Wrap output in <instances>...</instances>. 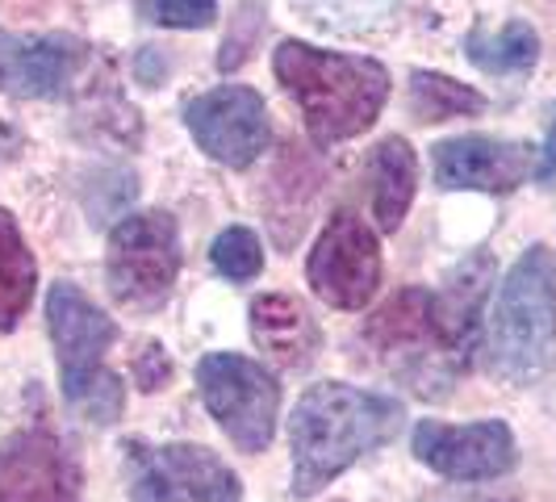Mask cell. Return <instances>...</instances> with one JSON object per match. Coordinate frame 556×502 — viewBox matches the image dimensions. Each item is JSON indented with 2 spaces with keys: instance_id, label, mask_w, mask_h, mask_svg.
<instances>
[{
  "instance_id": "1",
  "label": "cell",
  "mask_w": 556,
  "mask_h": 502,
  "mask_svg": "<svg viewBox=\"0 0 556 502\" xmlns=\"http://www.w3.org/2000/svg\"><path fill=\"white\" fill-rule=\"evenodd\" d=\"M402 427V402L386 393L356 390L348 381L309 386L289 418L293 448V494H318L364 452L390 444Z\"/></svg>"
},
{
  "instance_id": "2",
  "label": "cell",
  "mask_w": 556,
  "mask_h": 502,
  "mask_svg": "<svg viewBox=\"0 0 556 502\" xmlns=\"http://www.w3.org/2000/svg\"><path fill=\"white\" fill-rule=\"evenodd\" d=\"M273 72L302 105L309 139L318 147L364 135L390 101V72L368 55H343L285 38L273 55Z\"/></svg>"
},
{
  "instance_id": "3",
  "label": "cell",
  "mask_w": 556,
  "mask_h": 502,
  "mask_svg": "<svg viewBox=\"0 0 556 502\" xmlns=\"http://www.w3.org/2000/svg\"><path fill=\"white\" fill-rule=\"evenodd\" d=\"M556 348V260L544 243L528 248L498 285L490 310V368L502 381H535Z\"/></svg>"
},
{
  "instance_id": "4",
  "label": "cell",
  "mask_w": 556,
  "mask_h": 502,
  "mask_svg": "<svg viewBox=\"0 0 556 502\" xmlns=\"http://www.w3.org/2000/svg\"><path fill=\"white\" fill-rule=\"evenodd\" d=\"M47 327L59 356V381L72 411L88 423H113L122 415V377L105 368V352L117 343V323L97 302H88L76 285L59 280L47 293Z\"/></svg>"
},
{
  "instance_id": "5",
  "label": "cell",
  "mask_w": 556,
  "mask_h": 502,
  "mask_svg": "<svg viewBox=\"0 0 556 502\" xmlns=\"http://www.w3.org/2000/svg\"><path fill=\"white\" fill-rule=\"evenodd\" d=\"M364 348L418 398H447L456 377L469 373V356L447 339L435 318L431 289H418V285L393 293L364 323Z\"/></svg>"
},
{
  "instance_id": "6",
  "label": "cell",
  "mask_w": 556,
  "mask_h": 502,
  "mask_svg": "<svg viewBox=\"0 0 556 502\" xmlns=\"http://www.w3.org/2000/svg\"><path fill=\"white\" fill-rule=\"evenodd\" d=\"M180 277V230L164 210L126 214L113 226L105 280L113 302L135 310H155L167 302L172 285Z\"/></svg>"
},
{
  "instance_id": "7",
  "label": "cell",
  "mask_w": 556,
  "mask_h": 502,
  "mask_svg": "<svg viewBox=\"0 0 556 502\" xmlns=\"http://www.w3.org/2000/svg\"><path fill=\"white\" fill-rule=\"evenodd\" d=\"M197 386L226 436L243 452H264L277 436L280 386L264 364L239 352H210L197 364Z\"/></svg>"
},
{
  "instance_id": "8",
  "label": "cell",
  "mask_w": 556,
  "mask_h": 502,
  "mask_svg": "<svg viewBox=\"0 0 556 502\" xmlns=\"http://www.w3.org/2000/svg\"><path fill=\"white\" fill-rule=\"evenodd\" d=\"M126 490L135 502H239V477L201 444L126 440Z\"/></svg>"
},
{
  "instance_id": "9",
  "label": "cell",
  "mask_w": 556,
  "mask_h": 502,
  "mask_svg": "<svg viewBox=\"0 0 556 502\" xmlns=\"http://www.w3.org/2000/svg\"><path fill=\"white\" fill-rule=\"evenodd\" d=\"M306 280L327 306L364 310L381 285V248L372 226L352 210H339L309 251Z\"/></svg>"
},
{
  "instance_id": "10",
  "label": "cell",
  "mask_w": 556,
  "mask_h": 502,
  "mask_svg": "<svg viewBox=\"0 0 556 502\" xmlns=\"http://www.w3.org/2000/svg\"><path fill=\"white\" fill-rule=\"evenodd\" d=\"M185 126L197 147L226 167H248L268 147V110L264 97L243 84H223L201 92L185 110Z\"/></svg>"
},
{
  "instance_id": "11",
  "label": "cell",
  "mask_w": 556,
  "mask_h": 502,
  "mask_svg": "<svg viewBox=\"0 0 556 502\" xmlns=\"http://www.w3.org/2000/svg\"><path fill=\"white\" fill-rule=\"evenodd\" d=\"M415 456L440 477L452 481H490L515 469L519 452H515V436L502 418H481V423H435L422 418L415 427Z\"/></svg>"
},
{
  "instance_id": "12",
  "label": "cell",
  "mask_w": 556,
  "mask_h": 502,
  "mask_svg": "<svg viewBox=\"0 0 556 502\" xmlns=\"http://www.w3.org/2000/svg\"><path fill=\"white\" fill-rule=\"evenodd\" d=\"M0 502H80V465L51 431L0 440Z\"/></svg>"
},
{
  "instance_id": "13",
  "label": "cell",
  "mask_w": 556,
  "mask_h": 502,
  "mask_svg": "<svg viewBox=\"0 0 556 502\" xmlns=\"http://www.w3.org/2000/svg\"><path fill=\"white\" fill-rule=\"evenodd\" d=\"M535 172V147L519 139L460 135L435 147V180L440 189H477V193H510Z\"/></svg>"
},
{
  "instance_id": "14",
  "label": "cell",
  "mask_w": 556,
  "mask_h": 502,
  "mask_svg": "<svg viewBox=\"0 0 556 502\" xmlns=\"http://www.w3.org/2000/svg\"><path fill=\"white\" fill-rule=\"evenodd\" d=\"M251 335L255 343L280 364V368H306L318 348H323V331L314 323L306 302L289 298V293H264L251 302Z\"/></svg>"
},
{
  "instance_id": "15",
  "label": "cell",
  "mask_w": 556,
  "mask_h": 502,
  "mask_svg": "<svg viewBox=\"0 0 556 502\" xmlns=\"http://www.w3.org/2000/svg\"><path fill=\"white\" fill-rule=\"evenodd\" d=\"M368 180H372V218L381 230H397L410 214V201H415L418 189V160L415 147L406 139H390L377 142L372 160H368Z\"/></svg>"
},
{
  "instance_id": "16",
  "label": "cell",
  "mask_w": 556,
  "mask_h": 502,
  "mask_svg": "<svg viewBox=\"0 0 556 502\" xmlns=\"http://www.w3.org/2000/svg\"><path fill=\"white\" fill-rule=\"evenodd\" d=\"M84 59H88V47L72 34H47L38 42H26L13 92H22V97H59L67 84L76 80Z\"/></svg>"
},
{
  "instance_id": "17",
  "label": "cell",
  "mask_w": 556,
  "mask_h": 502,
  "mask_svg": "<svg viewBox=\"0 0 556 502\" xmlns=\"http://www.w3.org/2000/svg\"><path fill=\"white\" fill-rule=\"evenodd\" d=\"M38 285V264L34 251L22 239V226L9 210H0V331H13L29 310Z\"/></svg>"
},
{
  "instance_id": "18",
  "label": "cell",
  "mask_w": 556,
  "mask_h": 502,
  "mask_svg": "<svg viewBox=\"0 0 556 502\" xmlns=\"http://www.w3.org/2000/svg\"><path fill=\"white\" fill-rule=\"evenodd\" d=\"M465 55L490 76H523L540 59V34L528 22H506L502 29H473L465 38Z\"/></svg>"
},
{
  "instance_id": "19",
  "label": "cell",
  "mask_w": 556,
  "mask_h": 502,
  "mask_svg": "<svg viewBox=\"0 0 556 502\" xmlns=\"http://www.w3.org/2000/svg\"><path fill=\"white\" fill-rule=\"evenodd\" d=\"M485 110V97L469 84L452 80L444 72H410V113L418 122H447V117H473Z\"/></svg>"
},
{
  "instance_id": "20",
  "label": "cell",
  "mask_w": 556,
  "mask_h": 502,
  "mask_svg": "<svg viewBox=\"0 0 556 502\" xmlns=\"http://www.w3.org/2000/svg\"><path fill=\"white\" fill-rule=\"evenodd\" d=\"M210 264L214 273L226 280H255L264 268V248L255 239V230L248 226H226L223 235L210 248Z\"/></svg>"
},
{
  "instance_id": "21",
  "label": "cell",
  "mask_w": 556,
  "mask_h": 502,
  "mask_svg": "<svg viewBox=\"0 0 556 502\" xmlns=\"http://www.w3.org/2000/svg\"><path fill=\"white\" fill-rule=\"evenodd\" d=\"M139 13L151 26L205 29L218 17V0H139Z\"/></svg>"
},
{
  "instance_id": "22",
  "label": "cell",
  "mask_w": 556,
  "mask_h": 502,
  "mask_svg": "<svg viewBox=\"0 0 556 502\" xmlns=\"http://www.w3.org/2000/svg\"><path fill=\"white\" fill-rule=\"evenodd\" d=\"M306 9L314 22L323 26H348V29H361L368 26L372 17L390 13L393 0H298Z\"/></svg>"
},
{
  "instance_id": "23",
  "label": "cell",
  "mask_w": 556,
  "mask_h": 502,
  "mask_svg": "<svg viewBox=\"0 0 556 502\" xmlns=\"http://www.w3.org/2000/svg\"><path fill=\"white\" fill-rule=\"evenodd\" d=\"M167 377H172V364H167L164 348L160 343H147L139 352V361H135V381H139V390H160Z\"/></svg>"
},
{
  "instance_id": "24",
  "label": "cell",
  "mask_w": 556,
  "mask_h": 502,
  "mask_svg": "<svg viewBox=\"0 0 556 502\" xmlns=\"http://www.w3.org/2000/svg\"><path fill=\"white\" fill-rule=\"evenodd\" d=\"M22 55H26V42H17L9 29H0V88H17Z\"/></svg>"
},
{
  "instance_id": "25",
  "label": "cell",
  "mask_w": 556,
  "mask_h": 502,
  "mask_svg": "<svg viewBox=\"0 0 556 502\" xmlns=\"http://www.w3.org/2000/svg\"><path fill=\"white\" fill-rule=\"evenodd\" d=\"M535 180L540 185H553L556 180V122L553 130H548V139H544V147H540V155H535Z\"/></svg>"
},
{
  "instance_id": "26",
  "label": "cell",
  "mask_w": 556,
  "mask_h": 502,
  "mask_svg": "<svg viewBox=\"0 0 556 502\" xmlns=\"http://www.w3.org/2000/svg\"><path fill=\"white\" fill-rule=\"evenodd\" d=\"M9 139H13V135H9V126H4V122H0V155H4V151H9Z\"/></svg>"
}]
</instances>
